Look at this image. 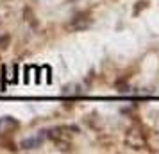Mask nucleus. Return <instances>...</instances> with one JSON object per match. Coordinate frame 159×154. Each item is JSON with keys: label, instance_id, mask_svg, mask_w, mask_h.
<instances>
[{"label": "nucleus", "instance_id": "nucleus-1", "mask_svg": "<svg viewBox=\"0 0 159 154\" xmlns=\"http://www.w3.org/2000/svg\"><path fill=\"white\" fill-rule=\"evenodd\" d=\"M125 145L130 147V149H143L147 145V138L138 127H130L125 134Z\"/></svg>", "mask_w": 159, "mask_h": 154}, {"label": "nucleus", "instance_id": "nucleus-2", "mask_svg": "<svg viewBox=\"0 0 159 154\" xmlns=\"http://www.w3.org/2000/svg\"><path fill=\"white\" fill-rule=\"evenodd\" d=\"M91 23H93V20H91V15L89 13H77L72 18V22L68 23V29L70 30H84Z\"/></svg>", "mask_w": 159, "mask_h": 154}, {"label": "nucleus", "instance_id": "nucleus-3", "mask_svg": "<svg viewBox=\"0 0 159 154\" xmlns=\"http://www.w3.org/2000/svg\"><path fill=\"white\" fill-rule=\"evenodd\" d=\"M45 138H48L47 131H39L38 134H34V136H29V138L22 140L20 149H22V151H32V149H38V147H41V143H43Z\"/></svg>", "mask_w": 159, "mask_h": 154}, {"label": "nucleus", "instance_id": "nucleus-4", "mask_svg": "<svg viewBox=\"0 0 159 154\" xmlns=\"http://www.w3.org/2000/svg\"><path fill=\"white\" fill-rule=\"evenodd\" d=\"M20 127L18 120H15L13 117H2L0 118V134H11L13 131H16Z\"/></svg>", "mask_w": 159, "mask_h": 154}, {"label": "nucleus", "instance_id": "nucleus-5", "mask_svg": "<svg viewBox=\"0 0 159 154\" xmlns=\"http://www.w3.org/2000/svg\"><path fill=\"white\" fill-rule=\"evenodd\" d=\"M11 43V36L9 34H4V36H0V50H6Z\"/></svg>", "mask_w": 159, "mask_h": 154}, {"label": "nucleus", "instance_id": "nucleus-6", "mask_svg": "<svg viewBox=\"0 0 159 154\" xmlns=\"http://www.w3.org/2000/svg\"><path fill=\"white\" fill-rule=\"evenodd\" d=\"M145 7H148V2H147V0H139L136 4V7H134V15H139V11L145 9Z\"/></svg>", "mask_w": 159, "mask_h": 154}, {"label": "nucleus", "instance_id": "nucleus-7", "mask_svg": "<svg viewBox=\"0 0 159 154\" xmlns=\"http://www.w3.org/2000/svg\"><path fill=\"white\" fill-rule=\"evenodd\" d=\"M70 2H72V0H70Z\"/></svg>", "mask_w": 159, "mask_h": 154}]
</instances>
